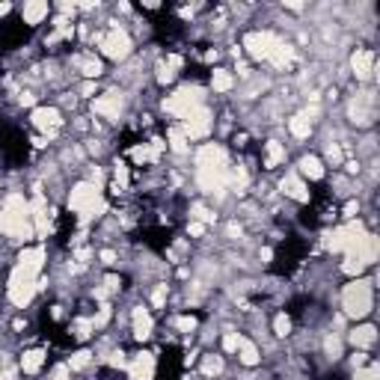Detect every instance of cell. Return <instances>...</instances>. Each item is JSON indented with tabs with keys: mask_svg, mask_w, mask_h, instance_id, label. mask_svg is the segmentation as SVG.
<instances>
[{
	"mask_svg": "<svg viewBox=\"0 0 380 380\" xmlns=\"http://www.w3.org/2000/svg\"><path fill=\"white\" fill-rule=\"evenodd\" d=\"M342 315L351 318V321H363V318L372 315L374 309V283L365 276H357V279H348L342 294Z\"/></svg>",
	"mask_w": 380,
	"mask_h": 380,
	"instance_id": "6da1fadb",
	"label": "cell"
},
{
	"mask_svg": "<svg viewBox=\"0 0 380 380\" xmlns=\"http://www.w3.org/2000/svg\"><path fill=\"white\" fill-rule=\"evenodd\" d=\"M98 51H102L110 63H128L134 57V36L125 27H104L102 39H98Z\"/></svg>",
	"mask_w": 380,
	"mask_h": 380,
	"instance_id": "7a4b0ae2",
	"label": "cell"
},
{
	"mask_svg": "<svg viewBox=\"0 0 380 380\" xmlns=\"http://www.w3.org/2000/svg\"><path fill=\"white\" fill-rule=\"evenodd\" d=\"M199 104H205V95H202V86L196 84H184L178 86L173 95H167L161 102V110L167 116H173L175 122H182V119L190 113V110H196Z\"/></svg>",
	"mask_w": 380,
	"mask_h": 380,
	"instance_id": "3957f363",
	"label": "cell"
},
{
	"mask_svg": "<svg viewBox=\"0 0 380 380\" xmlns=\"http://www.w3.org/2000/svg\"><path fill=\"white\" fill-rule=\"evenodd\" d=\"M36 292H39V276L15 265L12 274H9V283H6V297H9V303H12L15 309H27L30 303H33Z\"/></svg>",
	"mask_w": 380,
	"mask_h": 380,
	"instance_id": "277c9868",
	"label": "cell"
},
{
	"mask_svg": "<svg viewBox=\"0 0 380 380\" xmlns=\"http://www.w3.org/2000/svg\"><path fill=\"white\" fill-rule=\"evenodd\" d=\"M279 39H283V36L274 33V30H267V27L249 30V33L241 39V48L247 51L249 59H256V63H267L271 54H274V48L279 45Z\"/></svg>",
	"mask_w": 380,
	"mask_h": 380,
	"instance_id": "5b68a950",
	"label": "cell"
},
{
	"mask_svg": "<svg viewBox=\"0 0 380 380\" xmlns=\"http://www.w3.org/2000/svg\"><path fill=\"white\" fill-rule=\"evenodd\" d=\"M175 125H178V131L187 137V143H199V140H205L214 131V113H211V107L199 104L196 110H190L182 122H175Z\"/></svg>",
	"mask_w": 380,
	"mask_h": 380,
	"instance_id": "8992f818",
	"label": "cell"
},
{
	"mask_svg": "<svg viewBox=\"0 0 380 380\" xmlns=\"http://www.w3.org/2000/svg\"><path fill=\"white\" fill-rule=\"evenodd\" d=\"M93 113L98 119H104V122L116 125L119 119L125 113V93L122 89H107V93H98L93 98Z\"/></svg>",
	"mask_w": 380,
	"mask_h": 380,
	"instance_id": "52a82bcc",
	"label": "cell"
},
{
	"mask_svg": "<svg viewBox=\"0 0 380 380\" xmlns=\"http://www.w3.org/2000/svg\"><path fill=\"white\" fill-rule=\"evenodd\" d=\"M30 122L42 137L48 140H57V134L66 128V113L59 110L57 104H48V107H36L33 113H30Z\"/></svg>",
	"mask_w": 380,
	"mask_h": 380,
	"instance_id": "ba28073f",
	"label": "cell"
},
{
	"mask_svg": "<svg viewBox=\"0 0 380 380\" xmlns=\"http://www.w3.org/2000/svg\"><path fill=\"white\" fill-rule=\"evenodd\" d=\"M348 122L357 128H372L374 125V93L354 95L348 102Z\"/></svg>",
	"mask_w": 380,
	"mask_h": 380,
	"instance_id": "9c48e42d",
	"label": "cell"
},
{
	"mask_svg": "<svg viewBox=\"0 0 380 380\" xmlns=\"http://www.w3.org/2000/svg\"><path fill=\"white\" fill-rule=\"evenodd\" d=\"M348 63H351V75L357 77V84H368L374 77V68H377V54L372 48H357Z\"/></svg>",
	"mask_w": 380,
	"mask_h": 380,
	"instance_id": "30bf717a",
	"label": "cell"
},
{
	"mask_svg": "<svg viewBox=\"0 0 380 380\" xmlns=\"http://www.w3.org/2000/svg\"><path fill=\"white\" fill-rule=\"evenodd\" d=\"M279 193H283L285 199H292V202H297V205H306L309 199H312V190H309V184L300 178L294 169H288V173L279 178Z\"/></svg>",
	"mask_w": 380,
	"mask_h": 380,
	"instance_id": "8fae6325",
	"label": "cell"
},
{
	"mask_svg": "<svg viewBox=\"0 0 380 380\" xmlns=\"http://www.w3.org/2000/svg\"><path fill=\"white\" fill-rule=\"evenodd\" d=\"M68 66H75V72L84 77V81H98L104 75V63L102 57H95V51H77L68 59Z\"/></svg>",
	"mask_w": 380,
	"mask_h": 380,
	"instance_id": "7c38bea8",
	"label": "cell"
},
{
	"mask_svg": "<svg viewBox=\"0 0 380 380\" xmlns=\"http://www.w3.org/2000/svg\"><path fill=\"white\" fill-rule=\"evenodd\" d=\"M128 380H155V372H158V359L155 354L149 351H137L134 357H128Z\"/></svg>",
	"mask_w": 380,
	"mask_h": 380,
	"instance_id": "4fadbf2b",
	"label": "cell"
},
{
	"mask_svg": "<svg viewBox=\"0 0 380 380\" xmlns=\"http://www.w3.org/2000/svg\"><path fill=\"white\" fill-rule=\"evenodd\" d=\"M128 318H131V336L137 339V342H149V339H152V330H155V318H152V312H149V306L137 303Z\"/></svg>",
	"mask_w": 380,
	"mask_h": 380,
	"instance_id": "5bb4252c",
	"label": "cell"
},
{
	"mask_svg": "<svg viewBox=\"0 0 380 380\" xmlns=\"http://www.w3.org/2000/svg\"><path fill=\"white\" fill-rule=\"evenodd\" d=\"M51 3H45V0H27V3H21V9H18V15H21V24L27 27H39L45 24L48 18H51Z\"/></svg>",
	"mask_w": 380,
	"mask_h": 380,
	"instance_id": "9a60e30c",
	"label": "cell"
},
{
	"mask_svg": "<svg viewBox=\"0 0 380 380\" xmlns=\"http://www.w3.org/2000/svg\"><path fill=\"white\" fill-rule=\"evenodd\" d=\"M345 342L351 348H357V351H372L374 342H377V327L374 324H357V327L348 330Z\"/></svg>",
	"mask_w": 380,
	"mask_h": 380,
	"instance_id": "2e32d148",
	"label": "cell"
},
{
	"mask_svg": "<svg viewBox=\"0 0 380 380\" xmlns=\"http://www.w3.org/2000/svg\"><path fill=\"white\" fill-rule=\"evenodd\" d=\"M288 161V149L285 143H279V140H265L262 143V167L267 169V173H274V169H279Z\"/></svg>",
	"mask_w": 380,
	"mask_h": 380,
	"instance_id": "e0dca14e",
	"label": "cell"
},
{
	"mask_svg": "<svg viewBox=\"0 0 380 380\" xmlns=\"http://www.w3.org/2000/svg\"><path fill=\"white\" fill-rule=\"evenodd\" d=\"M294 173L303 178V182H306V178H309V182H321V178L327 175V167H324V161H321L318 155H303V158L297 161Z\"/></svg>",
	"mask_w": 380,
	"mask_h": 380,
	"instance_id": "ac0fdd59",
	"label": "cell"
},
{
	"mask_svg": "<svg viewBox=\"0 0 380 380\" xmlns=\"http://www.w3.org/2000/svg\"><path fill=\"white\" fill-rule=\"evenodd\" d=\"M238 365H244V368H256V365H262V351H258V345H256V339H241V348H238Z\"/></svg>",
	"mask_w": 380,
	"mask_h": 380,
	"instance_id": "d6986e66",
	"label": "cell"
},
{
	"mask_svg": "<svg viewBox=\"0 0 380 380\" xmlns=\"http://www.w3.org/2000/svg\"><path fill=\"white\" fill-rule=\"evenodd\" d=\"M208 86H211L214 93H220V95L232 93V89H235V72H229V68H223V66L211 68V75H208Z\"/></svg>",
	"mask_w": 380,
	"mask_h": 380,
	"instance_id": "ffe728a7",
	"label": "cell"
},
{
	"mask_svg": "<svg viewBox=\"0 0 380 380\" xmlns=\"http://www.w3.org/2000/svg\"><path fill=\"white\" fill-rule=\"evenodd\" d=\"M285 128H288V134H292L294 140H300V143L315 134V125L309 122L303 113H292V116H288V119H285Z\"/></svg>",
	"mask_w": 380,
	"mask_h": 380,
	"instance_id": "44dd1931",
	"label": "cell"
},
{
	"mask_svg": "<svg viewBox=\"0 0 380 380\" xmlns=\"http://www.w3.org/2000/svg\"><path fill=\"white\" fill-rule=\"evenodd\" d=\"M167 152H173L175 158H190V143H187V137L178 131V125H169L167 128Z\"/></svg>",
	"mask_w": 380,
	"mask_h": 380,
	"instance_id": "7402d4cb",
	"label": "cell"
},
{
	"mask_svg": "<svg viewBox=\"0 0 380 380\" xmlns=\"http://www.w3.org/2000/svg\"><path fill=\"white\" fill-rule=\"evenodd\" d=\"M324 161L327 169H339L345 164V149L339 140H324V149H321V155H318Z\"/></svg>",
	"mask_w": 380,
	"mask_h": 380,
	"instance_id": "603a6c76",
	"label": "cell"
},
{
	"mask_svg": "<svg viewBox=\"0 0 380 380\" xmlns=\"http://www.w3.org/2000/svg\"><path fill=\"white\" fill-rule=\"evenodd\" d=\"M226 372V357H220V354H202V359H199V374L208 377V380H214Z\"/></svg>",
	"mask_w": 380,
	"mask_h": 380,
	"instance_id": "cb8c5ba5",
	"label": "cell"
},
{
	"mask_svg": "<svg viewBox=\"0 0 380 380\" xmlns=\"http://www.w3.org/2000/svg\"><path fill=\"white\" fill-rule=\"evenodd\" d=\"M45 365V351L42 348H30V351L21 354V359H18V372L24 374H39Z\"/></svg>",
	"mask_w": 380,
	"mask_h": 380,
	"instance_id": "d4e9b609",
	"label": "cell"
},
{
	"mask_svg": "<svg viewBox=\"0 0 380 380\" xmlns=\"http://www.w3.org/2000/svg\"><path fill=\"white\" fill-rule=\"evenodd\" d=\"M321 348H324V357L330 359V363L345 359V336L342 333H327L321 339Z\"/></svg>",
	"mask_w": 380,
	"mask_h": 380,
	"instance_id": "484cf974",
	"label": "cell"
},
{
	"mask_svg": "<svg viewBox=\"0 0 380 380\" xmlns=\"http://www.w3.org/2000/svg\"><path fill=\"white\" fill-rule=\"evenodd\" d=\"M72 336H75V342H89V339L95 336V327H93V315H77L75 321H72Z\"/></svg>",
	"mask_w": 380,
	"mask_h": 380,
	"instance_id": "4316f807",
	"label": "cell"
},
{
	"mask_svg": "<svg viewBox=\"0 0 380 380\" xmlns=\"http://www.w3.org/2000/svg\"><path fill=\"white\" fill-rule=\"evenodd\" d=\"M187 217H190V220H196V223H202V226L217 223V211H214V208H208L205 202H190Z\"/></svg>",
	"mask_w": 380,
	"mask_h": 380,
	"instance_id": "83f0119b",
	"label": "cell"
},
{
	"mask_svg": "<svg viewBox=\"0 0 380 380\" xmlns=\"http://www.w3.org/2000/svg\"><path fill=\"white\" fill-rule=\"evenodd\" d=\"M93 359H95V354L93 351H86V348H81V351H75L72 357H68V368H72V372H84V368H89L93 365Z\"/></svg>",
	"mask_w": 380,
	"mask_h": 380,
	"instance_id": "f1b7e54d",
	"label": "cell"
},
{
	"mask_svg": "<svg viewBox=\"0 0 380 380\" xmlns=\"http://www.w3.org/2000/svg\"><path fill=\"white\" fill-rule=\"evenodd\" d=\"M339 271H342L348 279H357V276H363V274L368 271V267H365L363 262H359V258H354V256H345V262L339 265Z\"/></svg>",
	"mask_w": 380,
	"mask_h": 380,
	"instance_id": "f546056e",
	"label": "cell"
},
{
	"mask_svg": "<svg viewBox=\"0 0 380 380\" xmlns=\"http://www.w3.org/2000/svg\"><path fill=\"white\" fill-rule=\"evenodd\" d=\"M169 324H173V330H175V333H182V336H193V330L199 327V321L193 315H175Z\"/></svg>",
	"mask_w": 380,
	"mask_h": 380,
	"instance_id": "4dcf8cb0",
	"label": "cell"
},
{
	"mask_svg": "<svg viewBox=\"0 0 380 380\" xmlns=\"http://www.w3.org/2000/svg\"><path fill=\"white\" fill-rule=\"evenodd\" d=\"M241 339H244V333H238V330H226L223 333V354L226 357H235L238 354V348H241Z\"/></svg>",
	"mask_w": 380,
	"mask_h": 380,
	"instance_id": "1f68e13d",
	"label": "cell"
},
{
	"mask_svg": "<svg viewBox=\"0 0 380 380\" xmlns=\"http://www.w3.org/2000/svg\"><path fill=\"white\" fill-rule=\"evenodd\" d=\"M292 330H294V324H292V318H288L285 312L274 315V336L276 339H288V336H292Z\"/></svg>",
	"mask_w": 380,
	"mask_h": 380,
	"instance_id": "d6a6232c",
	"label": "cell"
},
{
	"mask_svg": "<svg viewBox=\"0 0 380 380\" xmlns=\"http://www.w3.org/2000/svg\"><path fill=\"white\" fill-rule=\"evenodd\" d=\"M167 297H169V285L167 283H158L152 288V294H149V303H152V309H164L167 306Z\"/></svg>",
	"mask_w": 380,
	"mask_h": 380,
	"instance_id": "836d02e7",
	"label": "cell"
},
{
	"mask_svg": "<svg viewBox=\"0 0 380 380\" xmlns=\"http://www.w3.org/2000/svg\"><path fill=\"white\" fill-rule=\"evenodd\" d=\"M104 363H107L110 368H125V365H128V354L122 351V348H113V351L104 357Z\"/></svg>",
	"mask_w": 380,
	"mask_h": 380,
	"instance_id": "e575fe53",
	"label": "cell"
},
{
	"mask_svg": "<svg viewBox=\"0 0 380 380\" xmlns=\"http://www.w3.org/2000/svg\"><path fill=\"white\" fill-rule=\"evenodd\" d=\"M368 363H372L368 351H357V354H351V359H348V368H351V372H359V368H365Z\"/></svg>",
	"mask_w": 380,
	"mask_h": 380,
	"instance_id": "d590c367",
	"label": "cell"
},
{
	"mask_svg": "<svg viewBox=\"0 0 380 380\" xmlns=\"http://www.w3.org/2000/svg\"><path fill=\"white\" fill-rule=\"evenodd\" d=\"M359 211H363V205H359L357 199L351 196V199L345 202V208H342V217L348 220V223H351V220H359Z\"/></svg>",
	"mask_w": 380,
	"mask_h": 380,
	"instance_id": "8d00e7d4",
	"label": "cell"
},
{
	"mask_svg": "<svg viewBox=\"0 0 380 380\" xmlns=\"http://www.w3.org/2000/svg\"><path fill=\"white\" fill-rule=\"evenodd\" d=\"M95 95H98V81H84L77 86V98H89V102H93Z\"/></svg>",
	"mask_w": 380,
	"mask_h": 380,
	"instance_id": "74e56055",
	"label": "cell"
},
{
	"mask_svg": "<svg viewBox=\"0 0 380 380\" xmlns=\"http://www.w3.org/2000/svg\"><path fill=\"white\" fill-rule=\"evenodd\" d=\"M380 374H377V363L372 359L365 368H359V372H354V380H377Z\"/></svg>",
	"mask_w": 380,
	"mask_h": 380,
	"instance_id": "f35d334b",
	"label": "cell"
},
{
	"mask_svg": "<svg viewBox=\"0 0 380 380\" xmlns=\"http://www.w3.org/2000/svg\"><path fill=\"white\" fill-rule=\"evenodd\" d=\"M48 380H72V368H68L66 363H57L51 368V374H48Z\"/></svg>",
	"mask_w": 380,
	"mask_h": 380,
	"instance_id": "ab89813d",
	"label": "cell"
},
{
	"mask_svg": "<svg viewBox=\"0 0 380 380\" xmlns=\"http://www.w3.org/2000/svg\"><path fill=\"white\" fill-rule=\"evenodd\" d=\"M205 229L202 223H196V220H187V238H193V241H199V238H205Z\"/></svg>",
	"mask_w": 380,
	"mask_h": 380,
	"instance_id": "60d3db41",
	"label": "cell"
},
{
	"mask_svg": "<svg viewBox=\"0 0 380 380\" xmlns=\"http://www.w3.org/2000/svg\"><path fill=\"white\" fill-rule=\"evenodd\" d=\"M98 258H102V265L113 267V265L119 262V253H116V249H102V253H98Z\"/></svg>",
	"mask_w": 380,
	"mask_h": 380,
	"instance_id": "b9f144b4",
	"label": "cell"
},
{
	"mask_svg": "<svg viewBox=\"0 0 380 380\" xmlns=\"http://www.w3.org/2000/svg\"><path fill=\"white\" fill-rule=\"evenodd\" d=\"M9 12H12V3H0V18H6Z\"/></svg>",
	"mask_w": 380,
	"mask_h": 380,
	"instance_id": "7bdbcfd3",
	"label": "cell"
},
{
	"mask_svg": "<svg viewBox=\"0 0 380 380\" xmlns=\"http://www.w3.org/2000/svg\"><path fill=\"white\" fill-rule=\"evenodd\" d=\"M187 380H190V377H187Z\"/></svg>",
	"mask_w": 380,
	"mask_h": 380,
	"instance_id": "ee69618b",
	"label": "cell"
}]
</instances>
